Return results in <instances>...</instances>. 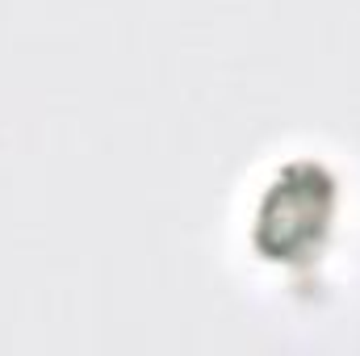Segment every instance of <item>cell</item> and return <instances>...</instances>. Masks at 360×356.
Here are the masks:
<instances>
[{
    "label": "cell",
    "mask_w": 360,
    "mask_h": 356,
    "mask_svg": "<svg viewBox=\"0 0 360 356\" xmlns=\"http://www.w3.org/2000/svg\"><path fill=\"white\" fill-rule=\"evenodd\" d=\"M331 218H335V193L331 184L310 172L306 177V193H302V210L293 205V193H289V180L281 177L272 184L269 201L260 210V227H272L281 239L269 243L272 252H302V256H323L327 252V235H331Z\"/></svg>",
    "instance_id": "cell-1"
}]
</instances>
